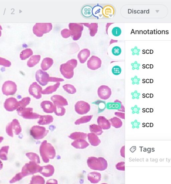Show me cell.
Listing matches in <instances>:
<instances>
[{
    "mask_svg": "<svg viewBox=\"0 0 171 184\" xmlns=\"http://www.w3.org/2000/svg\"><path fill=\"white\" fill-rule=\"evenodd\" d=\"M3 137H0V143L2 142L3 141Z\"/></svg>",
    "mask_w": 171,
    "mask_h": 184,
    "instance_id": "be15d7a7",
    "label": "cell"
},
{
    "mask_svg": "<svg viewBox=\"0 0 171 184\" xmlns=\"http://www.w3.org/2000/svg\"><path fill=\"white\" fill-rule=\"evenodd\" d=\"M122 71L121 68L118 66H114L112 68V72L114 75L118 76L121 73Z\"/></svg>",
    "mask_w": 171,
    "mask_h": 184,
    "instance_id": "f6af8a7d",
    "label": "cell"
},
{
    "mask_svg": "<svg viewBox=\"0 0 171 184\" xmlns=\"http://www.w3.org/2000/svg\"><path fill=\"white\" fill-rule=\"evenodd\" d=\"M102 13L105 17H111L114 14V9L112 6H107L103 8Z\"/></svg>",
    "mask_w": 171,
    "mask_h": 184,
    "instance_id": "f546056e",
    "label": "cell"
},
{
    "mask_svg": "<svg viewBox=\"0 0 171 184\" xmlns=\"http://www.w3.org/2000/svg\"><path fill=\"white\" fill-rule=\"evenodd\" d=\"M122 32V30L119 27H116L112 30V33L114 36L117 37L121 34Z\"/></svg>",
    "mask_w": 171,
    "mask_h": 184,
    "instance_id": "bcb514c9",
    "label": "cell"
},
{
    "mask_svg": "<svg viewBox=\"0 0 171 184\" xmlns=\"http://www.w3.org/2000/svg\"><path fill=\"white\" fill-rule=\"evenodd\" d=\"M88 177V180L92 183H97L101 180V175L99 173L94 172L89 173Z\"/></svg>",
    "mask_w": 171,
    "mask_h": 184,
    "instance_id": "603a6c76",
    "label": "cell"
},
{
    "mask_svg": "<svg viewBox=\"0 0 171 184\" xmlns=\"http://www.w3.org/2000/svg\"><path fill=\"white\" fill-rule=\"evenodd\" d=\"M3 168V163L1 161H0V170H1Z\"/></svg>",
    "mask_w": 171,
    "mask_h": 184,
    "instance_id": "6125c7cd",
    "label": "cell"
},
{
    "mask_svg": "<svg viewBox=\"0 0 171 184\" xmlns=\"http://www.w3.org/2000/svg\"><path fill=\"white\" fill-rule=\"evenodd\" d=\"M2 36V32L1 31V30H0V37H1Z\"/></svg>",
    "mask_w": 171,
    "mask_h": 184,
    "instance_id": "e7e4bbea",
    "label": "cell"
},
{
    "mask_svg": "<svg viewBox=\"0 0 171 184\" xmlns=\"http://www.w3.org/2000/svg\"><path fill=\"white\" fill-rule=\"evenodd\" d=\"M88 136L89 142L92 146H97L101 142L97 136L93 133H88Z\"/></svg>",
    "mask_w": 171,
    "mask_h": 184,
    "instance_id": "484cf974",
    "label": "cell"
},
{
    "mask_svg": "<svg viewBox=\"0 0 171 184\" xmlns=\"http://www.w3.org/2000/svg\"><path fill=\"white\" fill-rule=\"evenodd\" d=\"M132 124L134 128H138L139 125H140V123L138 122L137 120H135L134 122H132Z\"/></svg>",
    "mask_w": 171,
    "mask_h": 184,
    "instance_id": "91938a15",
    "label": "cell"
},
{
    "mask_svg": "<svg viewBox=\"0 0 171 184\" xmlns=\"http://www.w3.org/2000/svg\"><path fill=\"white\" fill-rule=\"evenodd\" d=\"M53 28L51 23H36L33 28V32L38 37H41L44 34L51 31Z\"/></svg>",
    "mask_w": 171,
    "mask_h": 184,
    "instance_id": "277c9868",
    "label": "cell"
},
{
    "mask_svg": "<svg viewBox=\"0 0 171 184\" xmlns=\"http://www.w3.org/2000/svg\"><path fill=\"white\" fill-rule=\"evenodd\" d=\"M131 80L132 81V84L134 85L135 84H139V82L140 81V79L138 78L137 76H135L134 77L131 78Z\"/></svg>",
    "mask_w": 171,
    "mask_h": 184,
    "instance_id": "816d5d0a",
    "label": "cell"
},
{
    "mask_svg": "<svg viewBox=\"0 0 171 184\" xmlns=\"http://www.w3.org/2000/svg\"><path fill=\"white\" fill-rule=\"evenodd\" d=\"M31 101V99L29 97H25L23 98L21 101L18 102L17 110L26 108L29 104Z\"/></svg>",
    "mask_w": 171,
    "mask_h": 184,
    "instance_id": "d6a6232c",
    "label": "cell"
},
{
    "mask_svg": "<svg viewBox=\"0 0 171 184\" xmlns=\"http://www.w3.org/2000/svg\"><path fill=\"white\" fill-rule=\"evenodd\" d=\"M33 109L32 108H24L17 111L18 115L24 119H34L39 118L41 116L33 112Z\"/></svg>",
    "mask_w": 171,
    "mask_h": 184,
    "instance_id": "30bf717a",
    "label": "cell"
},
{
    "mask_svg": "<svg viewBox=\"0 0 171 184\" xmlns=\"http://www.w3.org/2000/svg\"><path fill=\"white\" fill-rule=\"evenodd\" d=\"M49 76L46 72L39 69L36 72V78L37 82L43 86H46L49 82Z\"/></svg>",
    "mask_w": 171,
    "mask_h": 184,
    "instance_id": "7c38bea8",
    "label": "cell"
},
{
    "mask_svg": "<svg viewBox=\"0 0 171 184\" xmlns=\"http://www.w3.org/2000/svg\"><path fill=\"white\" fill-rule=\"evenodd\" d=\"M64 90L70 94H74L77 92L76 89L70 84H66L63 86Z\"/></svg>",
    "mask_w": 171,
    "mask_h": 184,
    "instance_id": "f35d334b",
    "label": "cell"
},
{
    "mask_svg": "<svg viewBox=\"0 0 171 184\" xmlns=\"http://www.w3.org/2000/svg\"><path fill=\"white\" fill-rule=\"evenodd\" d=\"M53 182L54 183H58V182L56 180H49L47 182V184L51 183Z\"/></svg>",
    "mask_w": 171,
    "mask_h": 184,
    "instance_id": "94428289",
    "label": "cell"
},
{
    "mask_svg": "<svg viewBox=\"0 0 171 184\" xmlns=\"http://www.w3.org/2000/svg\"><path fill=\"white\" fill-rule=\"evenodd\" d=\"M131 65L132 67V70H134L135 69H137V70H139V67L140 66V64L138 63L137 62L135 61L134 63H132Z\"/></svg>",
    "mask_w": 171,
    "mask_h": 184,
    "instance_id": "11a10c76",
    "label": "cell"
},
{
    "mask_svg": "<svg viewBox=\"0 0 171 184\" xmlns=\"http://www.w3.org/2000/svg\"><path fill=\"white\" fill-rule=\"evenodd\" d=\"M18 102L16 98L13 97L9 98L4 103V107L8 111H13L17 109Z\"/></svg>",
    "mask_w": 171,
    "mask_h": 184,
    "instance_id": "2e32d148",
    "label": "cell"
},
{
    "mask_svg": "<svg viewBox=\"0 0 171 184\" xmlns=\"http://www.w3.org/2000/svg\"><path fill=\"white\" fill-rule=\"evenodd\" d=\"M51 100L54 105L63 107L68 105L67 99L61 96L54 95L51 97Z\"/></svg>",
    "mask_w": 171,
    "mask_h": 184,
    "instance_id": "e0dca14e",
    "label": "cell"
},
{
    "mask_svg": "<svg viewBox=\"0 0 171 184\" xmlns=\"http://www.w3.org/2000/svg\"><path fill=\"white\" fill-rule=\"evenodd\" d=\"M87 163L89 167L94 170L104 171L108 167L107 161L102 157H90L87 160Z\"/></svg>",
    "mask_w": 171,
    "mask_h": 184,
    "instance_id": "3957f363",
    "label": "cell"
},
{
    "mask_svg": "<svg viewBox=\"0 0 171 184\" xmlns=\"http://www.w3.org/2000/svg\"><path fill=\"white\" fill-rule=\"evenodd\" d=\"M111 94V89L108 86L102 85L100 87L98 88V97L103 100H107L110 97Z\"/></svg>",
    "mask_w": 171,
    "mask_h": 184,
    "instance_id": "5bb4252c",
    "label": "cell"
},
{
    "mask_svg": "<svg viewBox=\"0 0 171 184\" xmlns=\"http://www.w3.org/2000/svg\"><path fill=\"white\" fill-rule=\"evenodd\" d=\"M131 109L132 111V113L133 114L135 113L138 114L140 109V108L138 107L137 105L135 106L134 107H132Z\"/></svg>",
    "mask_w": 171,
    "mask_h": 184,
    "instance_id": "6f0895ef",
    "label": "cell"
},
{
    "mask_svg": "<svg viewBox=\"0 0 171 184\" xmlns=\"http://www.w3.org/2000/svg\"><path fill=\"white\" fill-rule=\"evenodd\" d=\"M98 125L104 130H109L111 125L109 120L104 116H99L97 119Z\"/></svg>",
    "mask_w": 171,
    "mask_h": 184,
    "instance_id": "d6986e66",
    "label": "cell"
},
{
    "mask_svg": "<svg viewBox=\"0 0 171 184\" xmlns=\"http://www.w3.org/2000/svg\"><path fill=\"white\" fill-rule=\"evenodd\" d=\"M26 156L32 162L37 163H40L39 157L36 153L33 152L28 153L26 154Z\"/></svg>",
    "mask_w": 171,
    "mask_h": 184,
    "instance_id": "ab89813d",
    "label": "cell"
},
{
    "mask_svg": "<svg viewBox=\"0 0 171 184\" xmlns=\"http://www.w3.org/2000/svg\"><path fill=\"white\" fill-rule=\"evenodd\" d=\"M3 29L2 28L1 25H0V30H2Z\"/></svg>",
    "mask_w": 171,
    "mask_h": 184,
    "instance_id": "03108f58",
    "label": "cell"
},
{
    "mask_svg": "<svg viewBox=\"0 0 171 184\" xmlns=\"http://www.w3.org/2000/svg\"><path fill=\"white\" fill-rule=\"evenodd\" d=\"M109 121L110 122L111 125L115 128H120L123 125V122L121 119L117 117H114L110 118Z\"/></svg>",
    "mask_w": 171,
    "mask_h": 184,
    "instance_id": "1f68e13d",
    "label": "cell"
},
{
    "mask_svg": "<svg viewBox=\"0 0 171 184\" xmlns=\"http://www.w3.org/2000/svg\"><path fill=\"white\" fill-rule=\"evenodd\" d=\"M102 61L98 57L92 56L87 62V67L92 70H96L101 67Z\"/></svg>",
    "mask_w": 171,
    "mask_h": 184,
    "instance_id": "9a60e30c",
    "label": "cell"
},
{
    "mask_svg": "<svg viewBox=\"0 0 171 184\" xmlns=\"http://www.w3.org/2000/svg\"><path fill=\"white\" fill-rule=\"evenodd\" d=\"M90 55V52L88 49L82 50L78 54V57L80 63H84L86 62Z\"/></svg>",
    "mask_w": 171,
    "mask_h": 184,
    "instance_id": "7402d4cb",
    "label": "cell"
},
{
    "mask_svg": "<svg viewBox=\"0 0 171 184\" xmlns=\"http://www.w3.org/2000/svg\"><path fill=\"white\" fill-rule=\"evenodd\" d=\"M72 145L76 148L84 149L87 147L89 144L86 141L81 139L75 141L72 143Z\"/></svg>",
    "mask_w": 171,
    "mask_h": 184,
    "instance_id": "83f0119b",
    "label": "cell"
},
{
    "mask_svg": "<svg viewBox=\"0 0 171 184\" xmlns=\"http://www.w3.org/2000/svg\"><path fill=\"white\" fill-rule=\"evenodd\" d=\"M87 137V134L81 132H75L72 133L69 136L70 138L74 140H81V139L84 140Z\"/></svg>",
    "mask_w": 171,
    "mask_h": 184,
    "instance_id": "e575fe53",
    "label": "cell"
},
{
    "mask_svg": "<svg viewBox=\"0 0 171 184\" xmlns=\"http://www.w3.org/2000/svg\"><path fill=\"white\" fill-rule=\"evenodd\" d=\"M54 63L53 59L49 57L44 58L41 64V67L43 71H46L51 67Z\"/></svg>",
    "mask_w": 171,
    "mask_h": 184,
    "instance_id": "d4e9b609",
    "label": "cell"
},
{
    "mask_svg": "<svg viewBox=\"0 0 171 184\" xmlns=\"http://www.w3.org/2000/svg\"><path fill=\"white\" fill-rule=\"evenodd\" d=\"M54 112L58 116H62L66 112V109L63 107L54 105Z\"/></svg>",
    "mask_w": 171,
    "mask_h": 184,
    "instance_id": "60d3db41",
    "label": "cell"
},
{
    "mask_svg": "<svg viewBox=\"0 0 171 184\" xmlns=\"http://www.w3.org/2000/svg\"><path fill=\"white\" fill-rule=\"evenodd\" d=\"M115 115L116 116H117L118 117H119L120 118H121L122 119H125V113L122 112H116L114 113Z\"/></svg>",
    "mask_w": 171,
    "mask_h": 184,
    "instance_id": "9f6ffc18",
    "label": "cell"
},
{
    "mask_svg": "<svg viewBox=\"0 0 171 184\" xmlns=\"http://www.w3.org/2000/svg\"><path fill=\"white\" fill-rule=\"evenodd\" d=\"M40 153L45 163L49 162V159H53L56 156L54 148L51 144L47 143L46 140L42 143L40 148Z\"/></svg>",
    "mask_w": 171,
    "mask_h": 184,
    "instance_id": "6da1fadb",
    "label": "cell"
},
{
    "mask_svg": "<svg viewBox=\"0 0 171 184\" xmlns=\"http://www.w3.org/2000/svg\"><path fill=\"white\" fill-rule=\"evenodd\" d=\"M77 60L73 59L68 61L66 63L61 64L60 71L64 77L68 79H71L74 75V69L77 65Z\"/></svg>",
    "mask_w": 171,
    "mask_h": 184,
    "instance_id": "7a4b0ae2",
    "label": "cell"
},
{
    "mask_svg": "<svg viewBox=\"0 0 171 184\" xmlns=\"http://www.w3.org/2000/svg\"><path fill=\"white\" fill-rule=\"evenodd\" d=\"M131 51L132 52V55L134 56L135 55H137L138 56L139 54V52L140 51V50L138 49L137 47H135L134 48L131 49Z\"/></svg>",
    "mask_w": 171,
    "mask_h": 184,
    "instance_id": "db71d44e",
    "label": "cell"
},
{
    "mask_svg": "<svg viewBox=\"0 0 171 184\" xmlns=\"http://www.w3.org/2000/svg\"><path fill=\"white\" fill-rule=\"evenodd\" d=\"M9 149V146L3 147L0 150V158L3 161L8 160V155Z\"/></svg>",
    "mask_w": 171,
    "mask_h": 184,
    "instance_id": "8d00e7d4",
    "label": "cell"
},
{
    "mask_svg": "<svg viewBox=\"0 0 171 184\" xmlns=\"http://www.w3.org/2000/svg\"><path fill=\"white\" fill-rule=\"evenodd\" d=\"M125 162H120L118 163L116 166V168L118 170L120 171H125Z\"/></svg>",
    "mask_w": 171,
    "mask_h": 184,
    "instance_id": "681fc988",
    "label": "cell"
},
{
    "mask_svg": "<svg viewBox=\"0 0 171 184\" xmlns=\"http://www.w3.org/2000/svg\"><path fill=\"white\" fill-rule=\"evenodd\" d=\"M41 107L45 112L49 113L54 112V106L53 103L50 101H43L41 104Z\"/></svg>",
    "mask_w": 171,
    "mask_h": 184,
    "instance_id": "ffe728a7",
    "label": "cell"
},
{
    "mask_svg": "<svg viewBox=\"0 0 171 184\" xmlns=\"http://www.w3.org/2000/svg\"><path fill=\"white\" fill-rule=\"evenodd\" d=\"M25 177L26 176H25L22 172L19 173L17 174L16 176L13 178L12 180L10 181V183H12L17 182L22 180V179Z\"/></svg>",
    "mask_w": 171,
    "mask_h": 184,
    "instance_id": "7bdbcfd3",
    "label": "cell"
},
{
    "mask_svg": "<svg viewBox=\"0 0 171 184\" xmlns=\"http://www.w3.org/2000/svg\"><path fill=\"white\" fill-rule=\"evenodd\" d=\"M69 30L74 41H76L81 37L84 27L81 23H70Z\"/></svg>",
    "mask_w": 171,
    "mask_h": 184,
    "instance_id": "5b68a950",
    "label": "cell"
},
{
    "mask_svg": "<svg viewBox=\"0 0 171 184\" xmlns=\"http://www.w3.org/2000/svg\"><path fill=\"white\" fill-rule=\"evenodd\" d=\"M41 167L37 164V163L33 162H30L26 163L22 169V172L25 176L29 175H33L34 173L40 172Z\"/></svg>",
    "mask_w": 171,
    "mask_h": 184,
    "instance_id": "52a82bcc",
    "label": "cell"
},
{
    "mask_svg": "<svg viewBox=\"0 0 171 184\" xmlns=\"http://www.w3.org/2000/svg\"><path fill=\"white\" fill-rule=\"evenodd\" d=\"M131 94L132 96V98L133 99H138L139 98V96L140 95V93H138L137 91H135L134 92H132L131 93Z\"/></svg>",
    "mask_w": 171,
    "mask_h": 184,
    "instance_id": "f5cc1de1",
    "label": "cell"
},
{
    "mask_svg": "<svg viewBox=\"0 0 171 184\" xmlns=\"http://www.w3.org/2000/svg\"><path fill=\"white\" fill-rule=\"evenodd\" d=\"M64 81V79L61 78L49 77V82H59Z\"/></svg>",
    "mask_w": 171,
    "mask_h": 184,
    "instance_id": "f907efd6",
    "label": "cell"
},
{
    "mask_svg": "<svg viewBox=\"0 0 171 184\" xmlns=\"http://www.w3.org/2000/svg\"><path fill=\"white\" fill-rule=\"evenodd\" d=\"M61 34L62 37L65 38H67L71 36V33L69 29H65L61 31Z\"/></svg>",
    "mask_w": 171,
    "mask_h": 184,
    "instance_id": "7dc6e473",
    "label": "cell"
},
{
    "mask_svg": "<svg viewBox=\"0 0 171 184\" xmlns=\"http://www.w3.org/2000/svg\"><path fill=\"white\" fill-rule=\"evenodd\" d=\"M93 116H88L83 117L77 120L75 123V125H79L80 124L86 123L89 122L91 120L93 117Z\"/></svg>",
    "mask_w": 171,
    "mask_h": 184,
    "instance_id": "74e56055",
    "label": "cell"
},
{
    "mask_svg": "<svg viewBox=\"0 0 171 184\" xmlns=\"http://www.w3.org/2000/svg\"><path fill=\"white\" fill-rule=\"evenodd\" d=\"M40 119L38 122L39 125H49V124L52 122L54 118L51 116H41Z\"/></svg>",
    "mask_w": 171,
    "mask_h": 184,
    "instance_id": "4316f807",
    "label": "cell"
},
{
    "mask_svg": "<svg viewBox=\"0 0 171 184\" xmlns=\"http://www.w3.org/2000/svg\"><path fill=\"white\" fill-rule=\"evenodd\" d=\"M108 109H117L118 111L125 112V107L121 102L119 100H115L114 102H108L107 104Z\"/></svg>",
    "mask_w": 171,
    "mask_h": 184,
    "instance_id": "ac0fdd59",
    "label": "cell"
},
{
    "mask_svg": "<svg viewBox=\"0 0 171 184\" xmlns=\"http://www.w3.org/2000/svg\"><path fill=\"white\" fill-rule=\"evenodd\" d=\"M45 181L44 178L40 176H34L31 181V184H44Z\"/></svg>",
    "mask_w": 171,
    "mask_h": 184,
    "instance_id": "b9f144b4",
    "label": "cell"
},
{
    "mask_svg": "<svg viewBox=\"0 0 171 184\" xmlns=\"http://www.w3.org/2000/svg\"><path fill=\"white\" fill-rule=\"evenodd\" d=\"M54 171V168L53 166L51 165H49L42 167L39 172L44 177H49L53 176Z\"/></svg>",
    "mask_w": 171,
    "mask_h": 184,
    "instance_id": "44dd1931",
    "label": "cell"
},
{
    "mask_svg": "<svg viewBox=\"0 0 171 184\" xmlns=\"http://www.w3.org/2000/svg\"><path fill=\"white\" fill-rule=\"evenodd\" d=\"M125 146H123L121 149L120 150V155L121 156L125 158Z\"/></svg>",
    "mask_w": 171,
    "mask_h": 184,
    "instance_id": "680465c9",
    "label": "cell"
},
{
    "mask_svg": "<svg viewBox=\"0 0 171 184\" xmlns=\"http://www.w3.org/2000/svg\"><path fill=\"white\" fill-rule=\"evenodd\" d=\"M84 26L89 28L90 31V34L91 36L94 37L97 33L98 31V24L97 23H81Z\"/></svg>",
    "mask_w": 171,
    "mask_h": 184,
    "instance_id": "cb8c5ba5",
    "label": "cell"
},
{
    "mask_svg": "<svg viewBox=\"0 0 171 184\" xmlns=\"http://www.w3.org/2000/svg\"><path fill=\"white\" fill-rule=\"evenodd\" d=\"M49 132L44 127L36 126L32 127L30 130V133L34 139L39 140L43 139L46 136Z\"/></svg>",
    "mask_w": 171,
    "mask_h": 184,
    "instance_id": "ba28073f",
    "label": "cell"
},
{
    "mask_svg": "<svg viewBox=\"0 0 171 184\" xmlns=\"http://www.w3.org/2000/svg\"><path fill=\"white\" fill-rule=\"evenodd\" d=\"M60 85V82H57L53 86H49L47 87L44 90L42 91V94H49L56 92Z\"/></svg>",
    "mask_w": 171,
    "mask_h": 184,
    "instance_id": "4dcf8cb0",
    "label": "cell"
},
{
    "mask_svg": "<svg viewBox=\"0 0 171 184\" xmlns=\"http://www.w3.org/2000/svg\"><path fill=\"white\" fill-rule=\"evenodd\" d=\"M17 90V84L12 81H9L5 82L2 88L3 94L7 96L14 95L16 93Z\"/></svg>",
    "mask_w": 171,
    "mask_h": 184,
    "instance_id": "9c48e42d",
    "label": "cell"
},
{
    "mask_svg": "<svg viewBox=\"0 0 171 184\" xmlns=\"http://www.w3.org/2000/svg\"><path fill=\"white\" fill-rule=\"evenodd\" d=\"M122 51L121 48L118 46L114 47L112 49V52L114 55L118 56L121 54Z\"/></svg>",
    "mask_w": 171,
    "mask_h": 184,
    "instance_id": "c3c4849f",
    "label": "cell"
},
{
    "mask_svg": "<svg viewBox=\"0 0 171 184\" xmlns=\"http://www.w3.org/2000/svg\"><path fill=\"white\" fill-rule=\"evenodd\" d=\"M90 130L91 132L97 136L101 135L103 132L102 129L98 125L96 124H92L90 126Z\"/></svg>",
    "mask_w": 171,
    "mask_h": 184,
    "instance_id": "d590c367",
    "label": "cell"
},
{
    "mask_svg": "<svg viewBox=\"0 0 171 184\" xmlns=\"http://www.w3.org/2000/svg\"><path fill=\"white\" fill-rule=\"evenodd\" d=\"M6 131L8 135L13 137V133L18 135L22 131V129L19 122L17 119H13L12 122L9 123L6 127Z\"/></svg>",
    "mask_w": 171,
    "mask_h": 184,
    "instance_id": "8992f818",
    "label": "cell"
},
{
    "mask_svg": "<svg viewBox=\"0 0 171 184\" xmlns=\"http://www.w3.org/2000/svg\"><path fill=\"white\" fill-rule=\"evenodd\" d=\"M75 111L80 115L87 113L90 111L91 108L88 103L83 101L77 102L75 104Z\"/></svg>",
    "mask_w": 171,
    "mask_h": 184,
    "instance_id": "4fadbf2b",
    "label": "cell"
},
{
    "mask_svg": "<svg viewBox=\"0 0 171 184\" xmlns=\"http://www.w3.org/2000/svg\"><path fill=\"white\" fill-rule=\"evenodd\" d=\"M42 88L37 82H34L30 85L28 92L30 95L37 99H39L42 97Z\"/></svg>",
    "mask_w": 171,
    "mask_h": 184,
    "instance_id": "8fae6325",
    "label": "cell"
},
{
    "mask_svg": "<svg viewBox=\"0 0 171 184\" xmlns=\"http://www.w3.org/2000/svg\"><path fill=\"white\" fill-rule=\"evenodd\" d=\"M11 65V62L6 59L0 57V65L5 67H9Z\"/></svg>",
    "mask_w": 171,
    "mask_h": 184,
    "instance_id": "ee69618b",
    "label": "cell"
},
{
    "mask_svg": "<svg viewBox=\"0 0 171 184\" xmlns=\"http://www.w3.org/2000/svg\"><path fill=\"white\" fill-rule=\"evenodd\" d=\"M41 56L39 55L32 56L27 62V66L29 67H32L37 65L41 59Z\"/></svg>",
    "mask_w": 171,
    "mask_h": 184,
    "instance_id": "f1b7e54d",
    "label": "cell"
},
{
    "mask_svg": "<svg viewBox=\"0 0 171 184\" xmlns=\"http://www.w3.org/2000/svg\"><path fill=\"white\" fill-rule=\"evenodd\" d=\"M33 52L31 48H27L23 50L20 54V58L22 60H25L33 55Z\"/></svg>",
    "mask_w": 171,
    "mask_h": 184,
    "instance_id": "836d02e7",
    "label": "cell"
}]
</instances>
